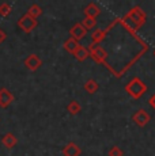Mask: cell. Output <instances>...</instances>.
I'll return each mask as SVG.
<instances>
[{"mask_svg": "<svg viewBox=\"0 0 155 156\" xmlns=\"http://www.w3.org/2000/svg\"><path fill=\"white\" fill-rule=\"evenodd\" d=\"M4 38H5V33L3 31V30H0V44L4 41Z\"/></svg>", "mask_w": 155, "mask_h": 156, "instance_id": "277c9868", "label": "cell"}, {"mask_svg": "<svg viewBox=\"0 0 155 156\" xmlns=\"http://www.w3.org/2000/svg\"><path fill=\"white\" fill-rule=\"evenodd\" d=\"M8 12H10V7H8V4H3L0 5V15H3V16H5Z\"/></svg>", "mask_w": 155, "mask_h": 156, "instance_id": "3957f363", "label": "cell"}, {"mask_svg": "<svg viewBox=\"0 0 155 156\" xmlns=\"http://www.w3.org/2000/svg\"><path fill=\"white\" fill-rule=\"evenodd\" d=\"M11 102H13V95H11L5 88L0 90V106L5 107V106H8Z\"/></svg>", "mask_w": 155, "mask_h": 156, "instance_id": "6da1fadb", "label": "cell"}, {"mask_svg": "<svg viewBox=\"0 0 155 156\" xmlns=\"http://www.w3.org/2000/svg\"><path fill=\"white\" fill-rule=\"evenodd\" d=\"M15 143H16V140L13 134H5V136L3 137V144H4L7 148H13V147L15 145Z\"/></svg>", "mask_w": 155, "mask_h": 156, "instance_id": "7a4b0ae2", "label": "cell"}]
</instances>
